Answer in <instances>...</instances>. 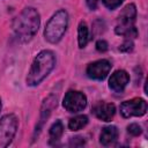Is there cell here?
Instances as JSON below:
<instances>
[{
  "instance_id": "cell-1",
  "label": "cell",
  "mask_w": 148,
  "mask_h": 148,
  "mask_svg": "<svg viewBox=\"0 0 148 148\" xmlns=\"http://www.w3.org/2000/svg\"><path fill=\"white\" fill-rule=\"evenodd\" d=\"M40 16L32 7H25L13 21V30L20 42H29L38 31Z\"/></svg>"
},
{
  "instance_id": "cell-2",
  "label": "cell",
  "mask_w": 148,
  "mask_h": 148,
  "mask_svg": "<svg viewBox=\"0 0 148 148\" xmlns=\"http://www.w3.org/2000/svg\"><path fill=\"white\" fill-rule=\"evenodd\" d=\"M56 65V56L50 50H44L39 52L32 61L30 71L27 76L28 86H37L39 84L54 68Z\"/></svg>"
},
{
  "instance_id": "cell-3",
  "label": "cell",
  "mask_w": 148,
  "mask_h": 148,
  "mask_svg": "<svg viewBox=\"0 0 148 148\" xmlns=\"http://www.w3.org/2000/svg\"><path fill=\"white\" fill-rule=\"evenodd\" d=\"M68 24V14L65 9L58 10L46 23L44 36L49 43H58L65 35Z\"/></svg>"
},
{
  "instance_id": "cell-4",
  "label": "cell",
  "mask_w": 148,
  "mask_h": 148,
  "mask_svg": "<svg viewBox=\"0 0 148 148\" xmlns=\"http://www.w3.org/2000/svg\"><path fill=\"white\" fill-rule=\"evenodd\" d=\"M136 17V7L134 3H130L124 7L118 16V24L114 29L117 35L124 36L126 38H135L138 36V30L134 25Z\"/></svg>"
},
{
  "instance_id": "cell-5",
  "label": "cell",
  "mask_w": 148,
  "mask_h": 148,
  "mask_svg": "<svg viewBox=\"0 0 148 148\" xmlns=\"http://www.w3.org/2000/svg\"><path fill=\"white\" fill-rule=\"evenodd\" d=\"M17 126V117L13 113L6 114L0 119V148L9 146L16 134Z\"/></svg>"
},
{
  "instance_id": "cell-6",
  "label": "cell",
  "mask_w": 148,
  "mask_h": 148,
  "mask_svg": "<svg viewBox=\"0 0 148 148\" xmlns=\"http://www.w3.org/2000/svg\"><path fill=\"white\" fill-rule=\"evenodd\" d=\"M146 112H147V102L139 97L125 101L120 105V113L124 118L141 117Z\"/></svg>"
},
{
  "instance_id": "cell-7",
  "label": "cell",
  "mask_w": 148,
  "mask_h": 148,
  "mask_svg": "<svg viewBox=\"0 0 148 148\" xmlns=\"http://www.w3.org/2000/svg\"><path fill=\"white\" fill-rule=\"evenodd\" d=\"M62 105L68 112H80L87 106V97L81 91L69 90L64 97Z\"/></svg>"
},
{
  "instance_id": "cell-8",
  "label": "cell",
  "mask_w": 148,
  "mask_h": 148,
  "mask_svg": "<svg viewBox=\"0 0 148 148\" xmlns=\"http://www.w3.org/2000/svg\"><path fill=\"white\" fill-rule=\"evenodd\" d=\"M111 69V64L106 59H99L88 65L87 75L94 80H104Z\"/></svg>"
},
{
  "instance_id": "cell-9",
  "label": "cell",
  "mask_w": 148,
  "mask_h": 148,
  "mask_svg": "<svg viewBox=\"0 0 148 148\" xmlns=\"http://www.w3.org/2000/svg\"><path fill=\"white\" fill-rule=\"evenodd\" d=\"M57 96L54 95H50L49 97H46L42 104V108H40V114H39V121L36 126V131H35V135L38 134L42 130V127L44 126L45 121L47 120V118L50 117L52 110L57 106Z\"/></svg>"
},
{
  "instance_id": "cell-10",
  "label": "cell",
  "mask_w": 148,
  "mask_h": 148,
  "mask_svg": "<svg viewBox=\"0 0 148 148\" xmlns=\"http://www.w3.org/2000/svg\"><path fill=\"white\" fill-rule=\"evenodd\" d=\"M130 81V75L124 69L116 71L109 79V88L114 92H123Z\"/></svg>"
},
{
  "instance_id": "cell-11",
  "label": "cell",
  "mask_w": 148,
  "mask_h": 148,
  "mask_svg": "<svg viewBox=\"0 0 148 148\" xmlns=\"http://www.w3.org/2000/svg\"><path fill=\"white\" fill-rule=\"evenodd\" d=\"M92 112L98 119L103 121H110L116 113V106L112 103H106L104 101H101L94 105Z\"/></svg>"
},
{
  "instance_id": "cell-12",
  "label": "cell",
  "mask_w": 148,
  "mask_h": 148,
  "mask_svg": "<svg viewBox=\"0 0 148 148\" xmlns=\"http://www.w3.org/2000/svg\"><path fill=\"white\" fill-rule=\"evenodd\" d=\"M118 135H119V131L116 126L113 125L105 126L102 128V132L99 134V142L105 147L112 146L118 140Z\"/></svg>"
},
{
  "instance_id": "cell-13",
  "label": "cell",
  "mask_w": 148,
  "mask_h": 148,
  "mask_svg": "<svg viewBox=\"0 0 148 148\" xmlns=\"http://www.w3.org/2000/svg\"><path fill=\"white\" fill-rule=\"evenodd\" d=\"M77 42H79V47H84L87 43L89 42V29L87 27V23L81 21L77 28Z\"/></svg>"
},
{
  "instance_id": "cell-14",
  "label": "cell",
  "mask_w": 148,
  "mask_h": 148,
  "mask_svg": "<svg viewBox=\"0 0 148 148\" xmlns=\"http://www.w3.org/2000/svg\"><path fill=\"white\" fill-rule=\"evenodd\" d=\"M87 124H88V117L84 114H80V116H76V117L69 119L68 128L71 131H79V130L83 128Z\"/></svg>"
},
{
  "instance_id": "cell-15",
  "label": "cell",
  "mask_w": 148,
  "mask_h": 148,
  "mask_svg": "<svg viewBox=\"0 0 148 148\" xmlns=\"http://www.w3.org/2000/svg\"><path fill=\"white\" fill-rule=\"evenodd\" d=\"M62 133H64V125L60 120H57L50 127V139L52 141H57V140L60 139Z\"/></svg>"
},
{
  "instance_id": "cell-16",
  "label": "cell",
  "mask_w": 148,
  "mask_h": 148,
  "mask_svg": "<svg viewBox=\"0 0 148 148\" xmlns=\"http://www.w3.org/2000/svg\"><path fill=\"white\" fill-rule=\"evenodd\" d=\"M127 132L131 134V135H133V136H138V135H140L141 134V127L138 125V124H135V123H133V124H130L128 126H127Z\"/></svg>"
},
{
  "instance_id": "cell-17",
  "label": "cell",
  "mask_w": 148,
  "mask_h": 148,
  "mask_svg": "<svg viewBox=\"0 0 148 148\" xmlns=\"http://www.w3.org/2000/svg\"><path fill=\"white\" fill-rule=\"evenodd\" d=\"M102 1H103L104 6L108 7L109 9H116L123 3L124 0H102Z\"/></svg>"
},
{
  "instance_id": "cell-18",
  "label": "cell",
  "mask_w": 148,
  "mask_h": 148,
  "mask_svg": "<svg viewBox=\"0 0 148 148\" xmlns=\"http://www.w3.org/2000/svg\"><path fill=\"white\" fill-rule=\"evenodd\" d=\"M133 42L132 40H130V39H127V40H125L120 46H119V51H121V52H131L132 50H133Z\"/></svg>"
},
{
  "instance_id": "cell-19",
  "label": "cell",
  "mask_w": 148,
  "mask_h": 148,
  "mask_svg": "<svg viewBox=\"0 0 148 148\" xmlns=\"http://www.w3.org/2000/svg\"><path fill=\"white\" fill-rule=\"evenodd\" d=\"M96 49H97V51H99V52H105V51H108L109 45H108V43H106L104 39H99V40H97V43H96Z\"/></svg>"
},
{
  "instance_id": "cell-20",
  "label": "cell",
  "mask_w": 148,
  "mask_h": 148,
  "mask_svg": "<svg viewBox=\"0 0 148 148\" xmlns=\"http://www.w3.org/2000/svg\"><path fill=\"white\" fill-rule=\"evenodd\" d=\"M71 146H74V147H81L84 145V140L82 136H75V138H72L71 140Z\"/></svg>"
},
{
  "instance_id": "cell-21",
  "label": "cell",
  "mask_w": 148,
  "mask_h": 148,
  "mask_svg": "<svg viewBox=\"0 0 148 148\" xmlns=\"http://www.w3.org/2000/svg\"><path fill=\"white\" fill-rule=\"evenodd\" d=\"M87 2V6L91 9V10H95L97 8V5H98V0H86Z\"/></svg>"
},
{
  "instance_id": "cell-22",
  "label": "cell",
  "mask_w": 148,
  "mask_h": 148,
  "mask_svg": "<svg viewBox=\"0 0 148 148\" xmlns=\"http://www.w3.org/2000/svg\"><path fill=\"white\" fill-rule=\"evenodd\" d=\"M0 110H1V99H0Z\"/></svg>"
}]
</instances>
